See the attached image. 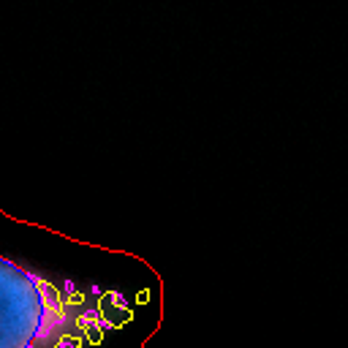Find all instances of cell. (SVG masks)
Listing matches in <instances>:
<instances>
[{
  "label": "cell",
  "mask_w": 348,
  "mask_h": 348,
  "mask_svg": "<svg viewBox=\"0 0 348 348\" xmlns=\"http://www.w3.org/2000/svg\"><path fill=\"white\" fill-rule=\"evenodd\" d=\"M103 327L98 307L0 256V348H85L101 340Z\"/></svg>",
  "instance_id": "obj_1"
}]
</instances>
